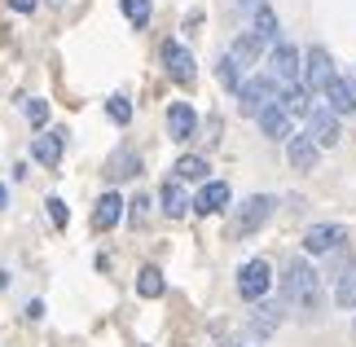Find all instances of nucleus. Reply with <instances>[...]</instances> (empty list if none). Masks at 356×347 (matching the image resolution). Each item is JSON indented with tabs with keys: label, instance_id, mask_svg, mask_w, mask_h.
Instances as JSON below:
<instances>
[{
	"label": "nucleus",
	"instance_id": "nucleus-1",
	"mask_svg": "<svg viewBox=\"0 0 356 347\" xmlns=\"http://www.w3.org/2000/svg\"><path fill=\"white\" fill-rule=\"evenodd\" d=\"M282 295H286V303H291L295 312L317 316V312H321V273L312 268V264H308L304 255H295L291 264H286Z\"/></svg>",
	"mask_w": 356,
	"mask_h": 347
},
{
	"label": "nucleus",
	"instance_id": "nucleus-2",
	"mask_svg": "<svg viewBox=\"0 0 356 347\" xmlns=\"http://www.w3.org/2000/svg\"><path fill=\"white\" fill-rule=\"evenodd\" d=\"M273 102H282V84H277L273 75H255V79H246L242 92H238V110H242V115H251V119H259Z\"/></svg>",
	"mask_w": 356,
	"mask_h": 347
},
{
	"label": "nucleus",
	"instance_id": "nucleus-3",
	"mask_svg": "<svg viewBox=\"0 0 356 347\" xmlns=\"http://www.w3.org/2000/svg\"><path fill=\"white\" fill-rule=\"evenodd\" d=\"M268 286H273V268H268V259H246L242 268H238V295H242L246 303H264Z\"/></svg>",
	"mask_w": 356,
	"mask_h": 347
},
{
	"label": "nucleus",
	"instance_id": "nucleus-4",
	"mask_svg": "<svg viewBox=\"0 0 356 347\" xmlns=\"http://www.w3.org/2000/svg\"><path fill=\"white\" fill-rule=\"evenodd\" d=\"M273 207H277V198H268V193H251L242 207H238V220H234V229L242 233V238H251V233H259L268 225V216H273Z\"/></svg>",
	"mask_w": 356,
	"mask_h": 347
},
{
	"label": "nucleus",
	"instance_id": "nucleus-5",
	"mask_svg": "<svg viewBox=\"0 0 356 347\" xmlns=\"http://www.w3.org/2000/svg\"><path fill=\"white\" fill-rule=\"evenodd\" d=\"M268 75L277 79V84H299V79H304V53H299L295 45H273Z\"/></svg>",
	"mask_w": 356,
	"mask_h": 347
},
{
	"label": "nucleus",
	"instance_id": "nucleus-6",
	"mask_svg": "<svg viewBox=\"0 0 356 347\" xmlns=\"http://www.w3.org/2000/svg\"><path fill=\"white\" fill-rule=\"evenodd\" d=\"M330 84H334V62H330V53L321 45H312L304 53V88L308 92H325Z\"/></svg>",
	"mask_w": 356,
	"mask_h": 347
},
{
	"label": "nucleus",
	"instance_id": "nucleus-7",
	"mask_svg": "<svg viewBox=\"0 0 356 347\" xmlns=\"http://www.w3.org/2000/svg\"><path fill=\"white\" fill-rule=\"evenodd\" d=\"M163 66H168V75L176 84H194V75H198L194 53H189L181 40H163Z\"/></svg>",
	"mask_w": 356,
	"mask_h": 347
},
{
	"label": "nucleus",
	"instance_id": "nucleus-8",
	"mask_svg": "<svg viewBox=\"0 0 356 347\" xmlns=\"http://www.w3.org/2000/svg\"><path fill=\"white\" fill-rule=\"evenodd\" d=\"M286 159H291L295 172H312L317 159H321V145L312 141V132H295L291 141H286Z\"/></svg>",
	"mask_w": 356,
	"mask_h": 347
},
{
	"label": "nucleus",
	"instance_id": "nucleus-9",
	"mask_svg": "<svg viewBox=\"0 0 356 347\" xmlns=\"http://www.w3.org/2000/svg\"><path fill=\"white\" fill-rule=\"evenodd\" d=\"M339 242H348V229L343 225H312L304 233V251L308 255H330Z\"/></svg>",
	"mask_w": 356,
	"mask_h": 347
},
{
	"label": "nucleus",
	"instance_id": "nucleus-10",
	"mask_svg": "<svg viewBox=\"0 0 356 347\" xmlns=\"http://www.w3.org/2000/svg\"><path fill=\"white\" fill-rule=\"evenodd\" d=\"M168 132H172V141H194L198 115H194V106H189V102H172L168 106Z\"/></svg>",
	"mask_w": 356,
	"mask_h": 347
},
{
	"label": "nucleus",
	"instance_id": "nucleus-11",
	"mask_svg": "<svg viewBox=\"0 0 356 347\" xmlns=\"http://www.w3.org/2000/svg\"><path fill=\"white\" fill-rule=\"evenodd\" d=\"M308 132H312V141H317L321 150H330V145H339V115H334L330 106L312 110V115H308Z\"/></svg>",
	"mask_w": 356,
	"mask_h": 347
},
{
	"label": "nucleus",
	"instance_id": "nucleus-12",
	"mask_svg": "<svg viewBox=\"0 0 356 347\" xmlns=\"http://www.w3.org/2000/svg\"><path fill=\"white\" fill-rule=\"evenodd\" d=\"M291 123H295V119H291V110H286L282 102H273L264 115H259V132H264L268 141H291V136H295V132H291Z\"/></svg>",
	"mask_w": 356,
	"mask_h": 347
},
{
	"label": "nucleus",
	"instance_id": "nucleus-13",
	"mask_svg": "<svg viewBox=\"0 0 356 347\" xmlns=\"http://www.w3.org/2000/svg\"><path fill=\"white\" fill-rule=\"evenodd\" d=\"M229 198H234V193H229L225 180H207V185L198 189V198H194V211L198 216H216V211H225V207H229Z\"/></svg>",
	"mask_w": 356,
	"mask_h": 347
},
{
	"label": "nucleus",
	"instance_id": "nucleus-14",
	"mask_svg": "<svg viewBox=\"0 0 356 347\" xmlns=\"http://www.w3.org/2000/svg\"><path fill=\"white\" fill-rule=\"evenodd\" d=\"M325 97H330V110H334L339 119H343V115H356V79L334 75V84L325 88Z\"/></svg>",
	"mask_w": 356,
	"mask_h": 347
},
{
	"label": "nucleus",
	"instance_id": "nucleus-15",
	"mask_svg": "<svg viewBox=\"0 0 356 347\" xmlns=\"http://www.w3.org/2000/svg\"><path fill=\"white\" fill-rule=\"evenodd\" d=\"M123 207H128V202H123L119 193H102L97 207H92V229H115L123 220Z\"/></svg>",
	"mask_w": 356,
	"mask_h": 347
},
{
	"label": "nucleus",
	"instance_id": "nucleus-16",
	"mask_svg": "<svg viewBox=\"0 0 356 347\" xmlns=\"http://www.w3.org/2000/svg\"><path fill=\"white\" fill-rule=\"evenodd\" d=\"M62 145H66V132H44V136H35L31 154H35V163H44V168H58V163H62Z\"/></svg>",
	"mask_w": 356,
	"mask_h": 347
},
{
	"label": "nucleus",
	"instance_id": "nucleus-17",
	"mask_svg": "<svg viewBox=\"0 0 356 347\" xmlns=\"http://www.w3.org/2000/svg\"><path fill=\"white\" fill-rule=\"evenodd\" d=\"M259 53H264V40H259L255 31H246L234 40V49H229V58H234L238 66H255L259 62Z\"/></svg>",
	"mask_w": 356,
	"mask_h": 347
},
{
	"label": "nucleus",
	"instance_id": "nucleus-18",
	"mask_svg": "<svg viewBox=\"0 0 356 347\" xmlns=\"http://www.w3.org/2000/svg\"><path fill=\"white\" fill-rule=\"evenodd\" d=\"M159 202H163V216H172V220H181L189 207H194V202L185 198L181 180H168V185H163V193H159Z\"/></svg>",
	"mask_w": 356,
	"mask_h": 347
},
{
	"label": "nucleus",
	"instance_id": "nucleus-19",
	"mask_svg": "<svg viewBox=\"0 0 356 347\" xmlns=\"http://www.w3.org/2000/svg\"><path fill=\"white\" fill-rule=\"evenodd\" d=\"M277 325H282V308H277V303H255V312H251V334L268 339Z\"/></svg>",
	"mask_w": 356,
	"mask_h": 347
},
{
	"label": "nucleus",
	"instance_id": "nucleus-20",
	"mask_svg": "<svg viewBox=\"0 0 356 347\" xmlns=\"http://www.w3.org/2000/svg\"><path fill=\"white\" fill-rule=\"evenodd\" d=\"M251 31L264 40V45H277V9L259 0V5H255V22H251Z\"/></svg>",
	"mask_w": 356,
	"mask_h": 347
},
{
	"label": "nucleus",
	"instance_id": "nucleus-21",
	"mask_svg": "<svg viewBox=\"0 0 356 347\" xmlns=\"http://www.w3.org/2000/svg\"><path fill=\"white\" fill-rule=\"evenodd\" d=\"M308 88L304 84H286V92H282V106L291 110V119H308L312 115V102H308Z\"/></svg>",
	"mask_w": 356,
	"mask_h": 347
},
{
	"label": "nucleus",
	"instance_id": "nucleus-22",
	"mask_svg": "<svg viewBox=\"0 0 356 347\" xmlns=\"http://www.w3.org/2000/svg\"><path fill=\"white\" fill-rule=\"evenodd\" d=\"M163 290H168V282H163L159 268H141V273H136V295H141V299H159Z\"/></svg>",
	"mask_w": 356,
	"mask_h": 347
},
{
	"label": "nucleus",
	"instance_id": "nucleus-23",
	"mask_svg": "<svg viewBox=\"0 0 356 347\" xmlns=\"http://www.w3.org/2000/svg\"><path fill=\"white\" fill-rule=\"evenodd\" d=\"M176 180H207V159H198V154H185V159H176Z\"/></svg>",
	"mask_w": 356,
	"mask_h": 347
},
{
	"label": "nucleus",
	"instance_id": "nucleus-24",
	"mask_svg": "<svg viewBox=\"0 0 356 347\" xmlns=\"http://www.w3.org/2000/svg\"><path fill=\"white\" fill-rule=\"evenodd\" d=\"M216 75H220V84H225L229 92H242V66H238L234 58H229V53L220 58V66H216Z\"/></svg>",
	"mask_w": 356,
	"mask_h": 347
},
{
	"label": "nucleus",
	"instance_id": "nucleus-25",
	"mask_svg": "<svg viewBox=\"0 0 356 347\" xmlns=\"http://www.w3.org/2000/svg\"><path fill=\"white\" fill-rule=\"evenodd\" d=\"M136 172H141V159H136L132 150H123V154L111 159V176H115V180H128V176H136Z\"/></svg>",
	"mask_w": 356,
	"mask_h": 347
},
{
	"label": "nucleus",
	"instance_id": "nucleus-26",
	"mask_svg": "<svg viewBox=\"0 0 356 347\" xmlns=\"http://www.w3.org/2000/svg\"><path fill=\"white\" fill-rule=\"evenodd\" d=\"M334 303H339L343 312H352V308H356V268H352V273L343 277V282L334 286Z\"/></svg>",
	"mask_w": 356,
	"mask_h": 347
},
{
	"label": "nucleus",
	"instance_id": "nucleus-27",
	"mask_svg": "<svg viewBox=\"0 0 356 347\" xmlns=\"http://www.w3.org/2000/svg\"><path fill=\"white\" fill-rule=\"evenodd\" d=\"M119 9H123V18H128L132 26L149 22V0H119Z\"/></svg>",
	"mask_w": 356,
	"mask_h": 347
},
{
	"label": "nucleus",
	"instance_id": "nucleus-28",
	"mask_svg": "<svg viewBox=\"0 0 356 347\" xmlns=\"http://www.w3.org/2000/svg\"><path fill=\"white\" fill-rule=\"evenodd\" d=\"M106 115L123 128V123H132V102H128V97H111V102H106Z\"/></svg>",
	"mask_w": 356,
	"mask_h": 347
},
{
	"label": "nucleus",
	"instance_id": "nucleus-29",
	"mask_svg": "<svg viewBox=\"0 0 356 347\" xmlns=\"http://www.w3.org/2000/svg\"><path fill=\"white\" fill-rule=\"evenodd\" d=\"M26 119H31V128H44L49 123V102H40V97H26Z\"/></svg>",
	"mask_w": 356,
	"mask_h": 347
},
{
	"label": "nucleus",
	"instance_id": "nucleus-30",
	"mask_svg": "<svg viewBox=\"0 0 356 347\" xmlns=\"http://www.w3.org/2000/svg\"><path fill=\"white\" fill-rule=\"evenodd\" d=\"M44 207H49V220H53V225H58V229H66V220H71V211H66V202H62V198H49Z\"/></svg>",
	"mask_w": 356,
	"mask_h": 347
},
{
	"label": "nucleus",
	"instance_id": "nucleus-31",
	"mask_svg": "<svg viewBox=\"0 0 356 347\" xmlns=\"http://www.w3.org/2000/svg\"><path fill=\"white\" fill-rule=\"evenodd\" d=\"M128 207H132V211H128V216H132V225H141V220H145V207H149V198H132Z\"/></svg>",
	"mask_w": 356,
	"mask_h": 347
},
{
	"label": "nucleus",
	"instance_id": "nucleus-32",
	"mask_svg": "<svg viewBox=\"0 0 356 347\" xmlns=\"http://www.w3.org/2000/svg\"><path fill=\"white\" fill-rule=\"evenodd\" d=\"M9 5L18 9V13H35V5H40V0H9Z\"/></svg>",
	"mask_w": 356,
	"mask_h": 347
},
{
	"label": "nucleus",
	"instance_id": "nucleus-33",
	"mask_svg": "<svg viewBox=\"0 0 356 347\" xmlns=\"http://www.w3.org/2000/svg\"><path fill=\"white\" fill-rule=\"evenodd\" d=\"M9 202V193H5V185H0V207H5Z\"/></svg>",
	"mask_w": 356,
	"mask_h": 347
},
{
	"label": "nucleus",
	"instance_id": "nucleus-34",
	"mask_svg": "<svg viewBox=\"0 0 356 347\" xmlns=\"http://www.w3.org/2000/svg\"><path fill=\"white\" fill-rule=\"evenodd\" d=\"M234 5H251V0H234Z\"/></svg>",
	"mask_w": 356,
	"mask_h": 347
},
{
	"label": "nucleus",
	"instance_id": "nucleus-35",
	"mask_svg": "<svg viewBox=\"0 0 356 347\" xmlns=\"http://www.w3.org/2000/svg\"><path fill=\"white\" fill-rule=\"evenodd\" d=\"M352 339H356V321H352Z\"/></svg>",
	"mask_w": 356,
	"mask_h": 347
}]
</instances>
